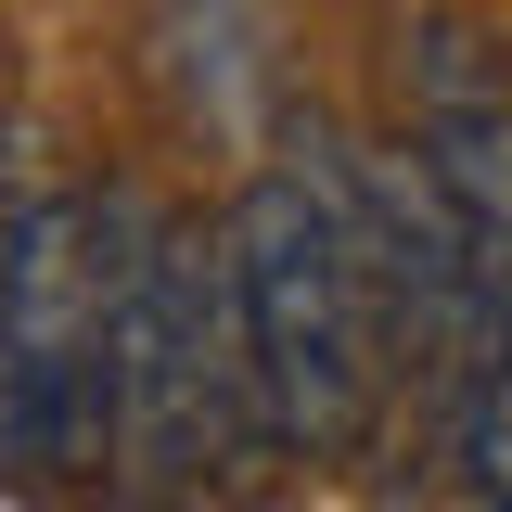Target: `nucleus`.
<instances>
[{
	"label": "nucleus",
	"mask_w": 512,
	"mask_h": 512,
	"mask_svg": "<svg viewBox=\"0 0 512 512\" xmlns=\"http://www.w3.org/2000/svg\"><path fill=\"white\" fill-rule=\"evenodd\" d=\"M231 295H244L256 423L282 448H346L372 423V256H359V192L320 167H256L231 205Z\"/></svg>",
	"instance_id": "obj_1"
},
{
	"label": "nucleus",
	"mask_w": 512,
	"mask_h": 512,
	"mask_svg": "<svg viewBox=\"0 0 512 512\" xmlns=\"http://www.w3.org/2000/svg\"><path fill=\"white\" fill-rule=\"evenodd\" d=\"M103 410H116V461H128L141 500H180L244 436H269L256 423L231 244L116 205V359H103Z\"/></svg>",
	"instance_id": "obj_2"
},
{
	"label": "nucleus",
	"mask_w": 512,
	"mask_h": 512,
	"mask_svg": "<svg viewBox=\"0 0 512 512\" xmlns=\"http://www.w3.org/2000/svg\"><path fill=\"white\" fill-rule=\"evenodd\" d=\"M103 359H116V205L26 192V231L0 269V461L13 474H90L116 448Z\"/></svg>",
	"instance_id": "obj_3"
},
{
	"label": "nucleus",
	"mask_w": 512,
	"mask_h": 512,
	"mask_svg": "<svg viewBox=\"0 0 512 512\" xmlns=\"http://www.w3.org/2000/svg\"><path fill=\"white\" fill-rule=\"evenodd\" d=\"M410 141H423V167H436L474 269L512 295V77L487 64V39L448 26V13L410 26Z\"/></svg>",
	"instance_id": "obj_4"
},
{
	"label": "nucleus",
	"mask_w": 512,
	"mask_h": 512,
	"mask_svg": "<svg viewBox=\"0 0 512 512\" xmlns=\"http://www.w3.org/2000/svg\"><path fill=\"white\" fill-rule=\"evenodd\" d=\"M13 231H26V192H13V141H0V269H13Z\"/></svg>",
	"instance_id": "obj_5"
}]
</instances>
